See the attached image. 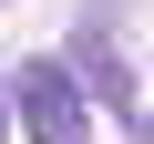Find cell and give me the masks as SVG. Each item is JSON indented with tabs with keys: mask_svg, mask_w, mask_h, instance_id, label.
<instances>
[{
	"mask_svg": "<svg viewBox=\"0 0 154 144\" xmlns=\"http://www.w3.org/2000/svg\"><path fill=\"white\" fill-rule=\"evenodd\" d=\"M72 62H82V83H93V93H103V103H113V113H123L134 134H154V113L134 103V72H123V52H113V31H82V52H72Z\"/></svg>",
	"mask_w": 154,
	"mask_h": 144,
	"instance_id": "2",
	"label": "cell"
},
{
	"mask_svg": "<svg viewBox=\"0 0 154 144\" xmlns=\"http://www.w3.org/2000/svg\"><path fill=\"white\" fill-rule=\"evenodd\" d=\"M11 124H21V93H11V83H0V134H11Z\"/></svg>",
	"mask_w": 154,
	"mask_h": 144,
	"instance_id": "3",
	"label": "cell"
},
{
	"mask_svg": "<svg viewBox=\"0 0 154 144\" xmlns=\"http://www.w3.org/2000/svg\"><path fill=\"white\" fill-rule=\"evenodd\" d=\"M11 93H21V134H31V144H93L82 72H72V62H21Z\"/></svg>",
	"mask_w": 154,
	"mask_h": 144,
	"instance_id": "1",
	"label": "cell"
}]
</instances>
